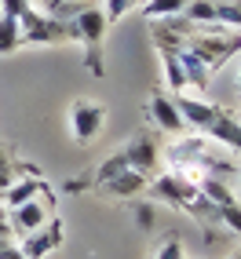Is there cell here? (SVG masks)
Returning <instances> with one entry per match:
<instances>
[{"label": "cell", "instance_id": "1", "mask_svg": "<svg viewBox=\"0 0 241 259\" xmlns=\"http://www.w3.org/2000/svg\"><path fill=\"white\" fill-rule=\"evenodd\" d=\"M106 15H102V4H84L73 19H70V37L84 48V66L102 77L106 73V66H102V40H106Z\"/></svg>", "mask_w": 241, "mask_h": 259}, {"label": "cell", "instance_id": "2", "mask_svg": "<svg viewBox=\"0 0 241 259\" xmlns=\"http://www.w3.org/2000/svg\"><path fill=\"white\" fill-rule=\"evenodd\" d=\"M186 51H194V55L209 66L216 73L227 59H234L241 51V33L237 29H227V26H212V29H194L190 37L183 40Z\"/></svg>", "mask_w": 241, "mask_h": 259}, {"label": "cell", "instance_id": "3", "mask_svg": "<svg viewBox=\"0 0 241 259\" xmlns=\"http://www.w3.org/2000/svg\"><path fill=\"white\" fill-rule=\"evenodd\" d=\"M66 124H70V135L77 146H92L99 139L102 124H106V106L92 99H73L70 110H66Z\"/></svg>", "mask_w": 241, "mask_h": 259}, {"label": "cell", "instance_id": "4", "mask_svg": "<svg viewBox=\"0 0 241 259\" xmlns=\"http://www.w3.org/2000/svg\"><path fill=\"white\" fill-rule=\"evenodd\" d=\"M146 194H150V201L190 212V204L197 197V179H190L186 171H168V176H157L153 183H146Z\"/></svg>", "mask_w": 241, "mask_h": 259}, {"label": "cell", "instance_id": "5", "mask_svg": "<svg viewBox=\"0 0 241 259\" xmlns=\"http://www.w3.org/2000/svg\"><path fill=\"white\" fill-rule=\"evenodd\" d=\"M22 44H70V22H59L55 15H48V11H37V8H29L22 19Z\"/></svg>", "mask_w": 241, "mask_h": 259}, {"label": "cell", "instance_id": "6", "mask_svg": "<svg viewBox=\"0 0 241 259\" xmlns=\"http://www.w3.org/2000/svg\"><path fill=\"white\" fill-rule=\"evenodd\" d=\"M11 230H19V234H33V230H41L48 227L51 219H59L55 215V197H51V190L41 197H33L26 204H19V208H11Z\"/></svg>", "mask_w": 241, "mask_h": 259}, {"label": "cell", "instance_id": "7", "mask_svg": "<svg viewBox=\"0 0 241 259\" xmlns=\"http://www.w3.org/2000/svg\"><path fill=\"white\" fill-rule=\"evenodd\" d=\"M172 99H176V110H179V117H183L186 128H197V132H209V128H212V120H216V113H219L216 102L197 99V95H186V92H176Z\"/></svg>", "mask_w": 241, "mask_h": 259}, {"label": "cell", "instance_id": "8", "mask_svg": "<svg viewBox=\"0 0 241 259\" xmlns=\"http://www.w3.org/2000/svg\"><path fill=\"white\" fill-rule=\"evenodd\" d=\"M120 153H125L128 168H132V171H139V176H150V171L157 168V161H161V153H157V143H153L146 132L132 135V139H128L125 146H120Z\"/></svg>", "mask_w": 241, "mask_h": 259}, {"label": "cell", "instance_id": "9", "mask_svg": "<svg viewBox=\"0 0 241 259\" xmlns=\"http://www.w3.org/2000/svg\"><path fill=\"white\" fill-rule=\"evenodd\" d=\"M62 245V223L59 219H51L48 227H41V230H33V234H22V255L26 259H44V255H51Z\"/></svg>", "mask_w": 241, "mask_h": 259}, {"label": "cell", "instance_id": "10", "mask_svg": "<svg viewBox=\"0 0 241 259\" xmlns=\"http://www.w3.org/2000/svg\"><path fill=\"white\" fill-rule=\"evenodd\" d=\"M146 113H150L153 124H157L161 132H168V135H183V132H186L183 117H179V110H176V99L165 95V92H153V95H150Z\"/></svg>", "mask_w": 241, "mask_h": 259}, {"label": "cell", "instance_id": "11", "mask_svg": "<svg viewBox=\"0 0 241 259\" xmlns=\"http://www.w3.org/2000/svg\"><path fill=\"white\" fill-rule=\"evenodd\" d=\"M41 194H48V183L37 176V171H29V176H15L11 186L4 190V208L11 212V208H19V204L41 197Z\"/></svg>", "mask_w": 241, "mask_h": 259}, {"label": "cell", "instance_id": "12", "mask_svg": "<svg viewBox=\"0 0 241 259\" xmlns=\"http://www.w3.org/2000/svg\"><path fill=\"white\" fill-rule=\"evenodd\" d=\"M205 135H209V139H216L219 146H227V150L241 153V117H237V113H230V110L219 106V113H216V120H212V128L205 132Z\"/></svg>", "mask_w": 241, "mask_h": 259}, {"label": "cell", "instance_id": "13", "mask_svg": "<svg viewBox=\"0 0 241 259\" xmlns=\"http://www.w3.org/2000/svg\"><path fill=\"white\" fill-rule=\"evenodd\" d=\"M146 183H150V176H139V171H120V176H113V179H106L99 190L102 194H110V197H120V201H128V197H143L146 194Z\"/></svg>", "mask_w": 241, "mask_h": 259}, {"label": "cell", "instance_id": "14", "mask_svg": "<svg viewBox=\"0 0 241 259\" xmlns=\"http://www.w3.org/2000/svg\"><path fill=\"white\" fill-rule=\"evenodd\" d=\"M197 190H201V197L209 201V204H216V208L237 201V194L227 186V179H223V176H201V179H197Z\"/></svg>", "mask_w": 241, "mask_h": 259}, {"label": "cell", "instance_id": "15", "mask_svg": "<svg viewBox=\"0 0 241 259\" xmlns=\"http://www.w3.org/2000/svg\"><path fill=\"white\" fill-rule=\"evenodd\" d=\"M161 55V70H165V88L172 92H186L190 84H186V70L179 62V51H157Z\"/></svg>", "mask_w": 241, "mask_h": 259}, {"label": "cell", "instance_id": "16", "mask_svg": "<svg viewBox=\"0 0 241 259\" xmlns=\"http://www.w3.org/2000/svg\"><path fill=\"white\" fill-rule=\"evenodd\" d=\"M179 62H183V70H186V84H190V88H209V80H212V70L209 66H205L194 51H186V48H179Z\"/></svg>", "mask_w": 241, "mask_h": 259}, {"label": "cell", "instance_id": "17", "mask_svg": "<svg viewBox=\"0 0 241 259\" xmlns=\"http://www.w3.org/2000/svg\"><path fill=\"white\" fill-rule=\"evenodd\" d=\"M19 48H26V44H22V26H19V19L0 15V59H4V55H15Z\"/></svg>", "mask_w": 241, "mask_h": 259}, {"label": "cell", "instance_id": "18", "mask_svg": "<svg viewBox=\"0 0 241 259\" xmlns=\"http://www.w3.org/2000/svg\"><path fill=\"white\" fill-rule=\"evenodd\" d=\"M183 19L190 26H219L216 22V0H186Z\"/></svg>", "mask_w": 241, "mask_h": 259}, {"label": "cell", "instance_id": "19", "mask_svg": "<svg viewBox=\"0 0 241 259\" xmlns=\"http://www.w3.org/2000/svg\"><path fill=\"white\" fill-rule=\"evenodd\" d=\"M186 0H146L143 4V15L146 19H172V15H183Z\"/></svg>", "mask_w": 241, "mask_h": 259}, {"label": "cell", "instance_id": "20", "mask_svg": "<svg viewBox=\"0 0 241 259\" xmlns=\"http://www.w3.org/2000/svg\"><path fill=\"white\" fill-rule=\"evenodd\" d=\"M150 259H186V245H183L176 234H168L161 245L153 248V255H150Z\"/></svg>", "mask_w": 241, "mask_h": 259}, {"label": "cell", "instance_id": "21", "mask_svg": "<svg viewBox=\"0 0 241 259\" xmlns=\"http://www.w3.org/2000/svg\"><path fill=\"white\" fill-rule=\"evenodd\" d=\"M219 227H227V230H234V234L241 237V204H237V201L219 208Z\"/></svg>", "mask_w": 241, "mask_h": 259}, {"label": "cell", "instance_id": "22", "mask_svg": "<svg viewBox=\"0 0 241 259\" xmlns=\"http://www.w3.org/2000/svg\"><path fill=\"white\" fill-rule=\"evenodd\" d=\"M128 11H135V4H132V0H106V8H102L106 22H120Z\"/></svg>", "mask_w": 241, "mask_h": 259}, {"label": "cell", "instance_id": "23", "mask_svg": "<svg viewBox=\"0 0 241 259\" xmlns=\"http://www.w3.org/2000/svg\"><path fill=\"white\" fill-rule=\"evenodd\" d=\"M11 179H15V164H11V153H8V146L0 143V194L11 186Z\"/></svg>", "mask_w": 241, "mask_h": 259}, {"label": "cell", "instance_id": "24", "mask_svg": "<svg viewBox=\"0 0 241 259\" xmlns=\"http://www.w3.org/2000/svg\"><path fill=\"white\" fill-rule=\"evenodd\" d=\"M135 227H139V230H150V227H153V204H150V201H139V204H135Z\"/></svg>", "mask_w": 241, "mask_h": 259}, {"label": "cell", "instance_id": "25", "mask_svg": "<svg viewBox=\"0 0 241 259\" xmlns=\"http://www.w3.org/2000/svg\"><path fill=\"white\" fill-rule=\"evenodd\" d=\"M0 259H26V255H22V248L15 245L11 237H0Z\"/></svg>", "mask_w": 241, "mask_h": 259}, {"label": "cell", "instance_id": "26", "mask_svg": "<svg viewBox=\"0 0 241 259\" xmlns=\"http://www.w3.org/2000/svg\"><path fill=\"white\" fill-rule=\"evenodd\" d=\"M0 237H11V219H8L4 208H0Z\"/></svg>", "mask_w": 241, "mask_h": 259}, {"label": "cell", "instance_id": "27", "mask_svg": "<svg viewBox=\"0 0 241 259\" xmlns=\"http://www.w3.org/2000/svg\"><path fill=\"white\" fill-rule=\"evenodd\" d=\"M132 4H135V8H143V4H146V0H132Z\"/></svg>", "mask_w": 241, "mask_h": 259}, {"label": "cell", "instance_id": "28", "mask_svg": "<svg viewBox=\"0 0 241 259\" xmlns=\"http://www.w3.org/2000/svg\"><path fill=\"white\" fill-rule=\"evenodd\" d=\"M237 92H241V70H237Z\"/></svg>", "mask_w": 241, "mask_h": 259}, {"label": "cell", "instance_id": "29", "mask_svg": "<svg viewBox=\"0 0 241 259\" xmlns=\"http://www.w3.org/2000/svg\"><path fill=\"white\" fill-rule=\"evenodd\" d=\"M230 259H241V252H234V255H230Z\"/></svg>", "mask_w": 241, "mask_h": 259}, {"label": "cell", "instance_id": "30", "mask_svg": "<svg viewBox=\"0 0 241 259\" xmlns=\"http://www.w3.org/2000/svg\"><path fill=\"white\" fill-rule=\"evenodd\" d=\"M29 4H37V0H29Z\"/></svg>", "mask_w": 241, "mask_h": 259}, {"label": "cell", "instance_id": "31", "mask_svg": "<svg viewBox=\"0 0 241 259\" xmlns=\"http://www.w3.org/2000/svg\"><path fill=\"white\" fill-rule=\"evenodd\" d=\"M237 113H241V106H237Z\"/></svg>", "mask_w": 241, "mask_h": 259}]
</instances>
